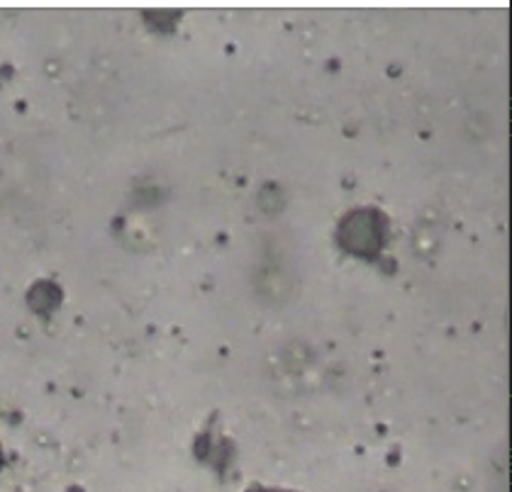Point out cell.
Wrapping results in <instances>:
<instances>
[{
	"label": "cell",
	"mask_w": 512,
	"mask_h": 492,
	"mask_svg": "<svg viewBox=\"0 0 512 492\" xmlns=\"http://www.w3.org/2000/svg\"><path fill=\"white\" fill-rule=\"evenodd\" d=\"M249 492H288V490H274V488H259V490H249Z\"/></svg>",
	"instance_id": "obj_1"
}]
</instances>
